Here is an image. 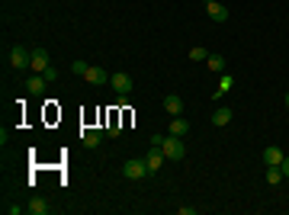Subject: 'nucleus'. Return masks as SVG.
<instances>
[{"mask_svg": "<svg viewBox=\"0 0 289 215\" xmlns=\"http://www.w3.org/2000/svg\"><path fill=\"white\" fill-rule=\"evenodd\" d=\"M164 155H167V161H183L187 158V145H183V138L180 135H170V138H164Z\"/></svg>", "mask_w": 289, "mask_h": 215, "instance_id": "obj_1", "label": "nucleus"}, {"mask_svg": "<svg viewBox=\"0 0 289 215\" xmlns=\"http://www.w3.org/2000/svg\"><path fill=\"white\" fill-rule=\"evenodd\" d=\"M10 65H13L16 71H29L33 68V52L23 48V45H13L10 48Z\"/></svg>", "mask_w": 289, "mask_h": 215, "instance_id": "obj_2", "label": "nucleus"}, {"mask_svg": "<svg viewBox=\"0 0 289 215\" xmlns=\"http://www.w3.org/2000/svg\"><path fill=\"white\" fill-rule=\"evenodd\" d=\"M122 177H126V180H144V177H148V164L138 161V158L126 161V164H122Z\"/></svg>", "mask_w": 289, "mask_h": 215, "instance_id": "obj_3", "label": "nucleus"}, {"mask_svg": "<svg viewBox=\"0 0 289 215\" xmlns=\"http://www.w3.org/2000/svg\"><path fill=\"white\" fill-rule=\"evenodd\" d=\"M109 84H112V90H116L119 97H129V94H132V77L126 74V71H116V74H109Z\"/></svg>", "mask_w": 289, "mask_h": 215, "instance_id": "obj_4", "label": "nucleus"}, {"mask_svg": "<svg viewBox=\"0 0 289 215\" xmlns=\"http://www.w3.org/2000/svg\"><path fill=\"white\" fill-rule=\"evenodd\" d=\"M206 13H209V19H215V23H228V7H222L219 0H206Z\"/></svg>", "mask_w": 289, "mask_h": 215, "instance_id": "obj_5", "label": "nucleus"}, {"mask_svg": "<svg viewBox=\"0 0 289 215\" xmlns=\"http://www.w3.org/2000/svg\"><path fill=\"white\" fill-rule=\"evenodd\" d=\"M48 68H51L48 52H45V48H33V74H45Z\"/></svg>", "mask_w": 289, "mask_h": 215, "instance_id": "obj_6", "label": "nucleus"}, {"mask_svg": "<svg viewBox=\"0 0 289 215\" xmlns=\"http://www.w3.org/2000/svg\"><path fill=\"white\" fill-rule=\"evenodd\" d=\"M164 158H167V155H164V148H154V145H151L148 158H144V164H148V173H158L161 164H164Z\"/></svg>", "mask_w": 289, "mask_h": 215, "instance_id": "obj_7", "label": "nucleus"}, {"mask_svg": "<svg viewBox=\"0 0 289 215\" xmlns=\"http://www.w3.org/2000/svg\"><path fill=\"white\" fill-rule=\"evenodd\" d=\"M80 141H84V148H100L103 129H84V132H80Z\"/></svg>", "mask_w": 289, "mask_h": 215, "instance_id": "obj_8", "label": "nucleus"}, {"mask_svg": "<svg viewBox=\"0 0 289 215\" xmlns=\"http://www.w3.org/2000/svg\"><path fill=\"white\" fill-rule=\"evenodd\" d=\"M283 151L280 148H276V145H270V148H264V164H267V167H280V164H283Z\"/></svg>", "mask_w": 289, "mask_h": 215, "instance_id": "obj_9", "label": "nucleus"}, {"mask_svg": "<svg viewBox=\"0 0 289 215\" xmlns=\"http://www.w3.org/2000/svg\"><path fill=\"white\" fill-rule=\"evenodd\" d=\"M164 109L170 112V116H180L183 112V100L177 97V94H170V97H164Z\"/></svg>", "mask_w": 289, "mask_h": 215, "instance_id": "obj_10", "label": "nucleus"}, {"mask_svg": "<svg viewBox=\"0 0 289 215\" xmlns=\"http://www.w3.org/2000/svg\"><path fill=\"white\" fill-rule=\"evenodd\" d=\"M228 122H232V109H228V106H219V109L212 112V126L222 129V126H228Z\"/></svg>", "mask_w": 289, "mask_h": 215, "instance_id": "obj_11", "label": "nucleus"}, {"mask_svg": "<svg viewBox=\"0 0 289 215\" xmlns=\"http://www.w3.org/2000/svg\"><path fill=\"white\" fill-rule=\"evenodd\" d=\"M84 77L90 80V84H106V80H109V74H106V71H103V68H94V65L87 68V74H84Z\"/></svg>", "mask_w": 289, "mask_h": 215, "instance_id": "obj_12", "label": "nucleus"}, {"mask_svg": "<svg viewBox=\"0 0 289 215\" xmlns=\"http://www.w3.org/2000/svg\"><path fill=\"white\" fill-rule=\"evenodd\" d=\"M26 212H29V215H48V202L36 196V199H29V206H26Z\"/></svg>", "mask_w": 289, "mask_h": 215, "instance_id": "obj_13", "label": "nucleus"}, {"mask_svg": "<svg viewBox=\"0 0 289 215\" xmlns=\"http://www.w3.org/2000/svg\"><path fill=\"white\" fill-rule=\"evenodd\" d=\"M45 84H48V80H45V77H39V74L26 77V90H29V94H42V90H45Z\"/></svg>", "mask_w": 289, "mask_h": 215, "instance_id": "obj_14", "label": "nucleus"}, {"mask_svg": "<svg viewBox=\"0 0 289 215\" xmlns=\"http://www.w3.org/2000/svg\"><path fill=\"white\" fill-rule=\"evenodd\" d=\"M190 132V126H187V119H180V116H174V122H170V135H187Z\"/></svg>", "mask_w": 289, "mask_h": 215, "instance_id": "obj_15", "label": "nucleus"}, {"mask_svg": "<svg viewBox=\"0 0 289 215\" xmlns=\"http://www.w3.org/2000/svg\"><path fill=\"white\" fill-rule=\"evenodd\" d=\"M206 65H209L212 74H222V71H225V58L222 55H209V58H206Z\"/></svg>", "mask_w": 289, "mask_h": 215, "instance_id": "obj_16", "label": "nucleus"}, {"mask_svg": "<svg viewBox=\"0 0 289 215\" xmlns=\"http://www.w3.org/2000/svg\"><path fill=\"white\" fill-rule=\"evenodd\" d=\"M286 177H283V170L280 167H267V183H270V187H276V183H283Z\"/></svg>", "mask_w": 289, "mask_h": 215, "instance_id": "obj_17", "label": "nucleus"}, {"mask_svg": "<svg viewBox=\"0 0 289 215\" xmlns=\"http://www.w3.org/2000/svg\"><path fill=\"white\" fill-rule=\"evenodd\" d=\"M190 58H193V61H206V58H209V48L196 45V48H190Z\"/></svg>", "mask_w": 289, "mask_h": 215, "instance_id": "obj_18", "label": "nucleus"}, {"mask_svg": "<svg viewBox=\"0 0 289 215\" xmlns=\"http://www.w3.org/2000/svg\"><path fill=\"white\" fill-rule=\"evenodd\" d=\"M87 68H90V65H84V61H74V65H71L74 74H87Z\"/></svg>", "mask_w": 289, "mask_h": 215, "instance_id": "obj_19", "label": "nucleus"}, {"mask_svg": "<svg viewBox=\"0 0 289 215\" xmlns=\"http://www.w3.org/2000/svg\"><path fill=\"white\" fill-rule=\"evenodd\" d=\"M42 77H45V80H58V68H48Z\"/></svg>", "mask_w": 289, "mask_h": 215, "instance_id": "obj_20", "label": "nucleus"}, {"mask_svg": "<svg viewBox=\"0 0 289 215\" xmlns=\"http://www.w3.org/2000/svg\"><path fill=\"white\" fill-rule=\"evenodd\" d=\"M106 132H109V138H116V135H119V132H122V129L116 126V122H109V129H106Z\"/></svg>", "mask_w": 289, "mask_h": 215, "instance_id": "obj_21", "label": "nucleus"}, {"mask_svg": "<svg viewBox=\"0 0 289 215\" xmlns=\"http://www.w3.org/2000/svg\"><path fill=\"white\" fill-rule=\"evenodd\" d=\"M280 170H283V177L289 180V158H283V164H280Z\"/></svg>", "mask_w": 289, "mask_h": 215, "instance_id": "obj_22", "label": "nucleus"}, {"mask_svg": "<svg viewBox=\"0 0 289 215\" xmlns=\"http://www.w3.org/2000/svg\"><path fill=\"white\" fill-rule=\"evenodd\" d=\"M4 212H7V215H19L23 209H19V206H4Z\"/></svg>", "mask_w": 289, "mask_h": 215, "instance_id": "obj_23", "label": "nucleus"}, {"mask_svg": "<svg viewBox=\"0 0 289 215\" xmlns=\"http://www.w3.org/2000/svg\"><path fill=\"white\" fill-rule=\"evenodd\" d=\"M177 212H180V215H196V209H193V206H180Z\"/></svg>", "mask_w": 289, "mask_h": 215, "instance_id": "obj_24", "label": "nucleus"}, {"mask_svg": "<svg viewBox=\"0 0 289 215\" xmlns=\"http://www.w3.org/2000/svg\"><path fill=\"white\" fill-rule=\"evenodd\" d=\"M286 106H289V94H286Z\"/></svg>", "mask_w": 289, "mask_h": 215, "instance_id": "obj_25", "label": "nucleus"}]
</instances>
